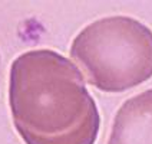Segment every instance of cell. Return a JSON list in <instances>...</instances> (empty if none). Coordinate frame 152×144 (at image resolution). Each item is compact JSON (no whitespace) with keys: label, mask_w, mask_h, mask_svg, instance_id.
Segmentation results:
<instances>
[{"label":"cell","mask_w":152,"mask_h":144,"mask_svg":"<svg viewBox=\"0 0 152 144\" xmlns=\"http://www.w3.org/2000/svg\"><path fill=\"white\" fill-rule=\"evenodd\" d=\"M70 56L95 88L122 92L152 76V30L134 17H102L77 33Z\"/></svg>","instance_id":"7a4b0ae2"},{"label":"cell","mask_w":152,"mask_h":144,"mask_svg":"<svg viewBox=\"0 0 152 144\" xmlns=\"http://www.w3.org/2000/svg\"><path fill=\"white\" fill-rule=\"evenodd\" d=\"M108 144H152V89L122 104L113 120Z\"/></svg>","instance_id":"3957f363"},{"label":"cell","mask_w":152,"mask_h":144,"mask_svg":"<svg viewBox=\"0 0 152 144\" xmlns=\"http://www.w3.org/2000/svg\"><path fill=\"white\" fill-rule=\"evenodd\" d=\"M9 101L26 144H95L99 112L75 65L50 49L19 55L10 69Z\"/></svg>","instance_id":"6da1fadb"}]
</instances>
